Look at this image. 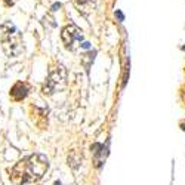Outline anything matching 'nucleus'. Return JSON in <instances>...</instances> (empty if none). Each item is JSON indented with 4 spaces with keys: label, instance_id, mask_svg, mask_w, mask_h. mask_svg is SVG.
Listing matches in <instances>:
<instances>
[{
    "label": "nucleus",
    "instance_id": "1",
    "mask_svg": "<svg viewBox=\"0 0 185 185\" xmlns=\"http://www.w3.org/2000/svg\"><path fill=\"white\" fill-rule=\"evenodd\" d=\"M49 169V160L43 154H31L25 158L19 160L11 169V181L16 185H25L37 182Z\"/></svg>",
    "mask_w": 185,
    "mask_h": 185
},
{
    "label": "nucleus",
    "instance_id": "2",
    "mask_svg": "<svg viewBox=\"0 0 185 185\" xmlns=\"http://www.w3.org/2000/svg\"><path fill=\"white\" fill-rule=\"evenodd\" d=\"M0 30H2V48H3L6 56L9 59L21 56L22 42H21V34L15 28V25L11 21H8L0 27Z\"/></svg>",
    "mask_w": 185,
    "mask_h": 185
},
{
    "label": "nucleus",
    "instance_id": "3",
    "mask_svg": "<svg viewBox=\"0 0 185 185\" xmlns=\"http://www.w3.org/2000/svg\"><path fill=\"white\" fill-rule=\"evenodd\" d=\"M65 83H67V71L62 65H58L49 73V77L43 86V94L52 95L56 90H61L65 86Z\"/></svg>",
    "mask_w": 185,
    "mask_h": 185
},
{
    "label": "nucleus",
    "instance_id": "4",
    "mask_svg": "<svg viewBox=\"0 0 185 185\" xmlns=\"http://www.w3.org/2000/svg\"><path fill=\"white\" fill-rule=\"evenodd\" d=\"M61 39L68 51H76V46H80L83 42V31L80 28H77L76 25L70 24V25L62 28Z\"/></svg>",
    "mask_w": 185,
    "mask_h": 185
},
{
    "label": "nucleus",
    "instance_id": "5",
    "mask_svg": "<svg viewBox=\"0 0 185 185\" xmlns=\"http://www.w3.org/2000/svg\"><path fill=\"white\" fill-rule=\"evenodd\" d=\"M28 92H30V86L25 83V82H16L12 89H11V96L13 101H22L27 95H28Z\"/></svg>",
    "mask_w": 185,
    "mask_h": 185
},
{
    "label": "nucleus",
    "instance_id": "6",
    "mask_svg": "<svg viewBox=\"0 0 185 185\" xmlns=\"http://www.w3.org/2000/svg\"><path fill=\"white\" fill-rule=\"evenodd\" d=\"M107 150H108V147H105L102 144H94V145H92V153H94V155H95V165H96V167H101L102 163L105 161Z\"/></svg>",
    "mask_w": 185,
    "mask_h": 185
},
{
    "label": "nucleus",
    "instance_id": "7",
    "mask_svg": "<svg viewBox=\"0 0 185 185\" xmlns=\"http://www.w3.org/2000/svg\"><path fill=\"white\" fill-rule=\"evenodd\" d=\"M74 5H76V8H77L80 12L89 13L92 9L95 8L96 0H74Z\"/></svg>",
    "mask_w": 185,
    "mask_h": 185
},
{
    "label": "nucleus",
    "instance_id": "8",
    "mask_svg": "<svg viewBox=\"0 0 185 185\" xmlns=\"http://www.w3.org/2000/svg\"><path fill=\"white\" fill-rule=\"evenodd\" d=\"M95 55H96L95 51H90V52H87V53H84V55L82 56V62H83V65H84V68H86V71H89L90 64L94 62V59H95Z\"/></svg>",
    "mask_w": 185,
    "mask_h": 185
},
{
    "label": "nucleus",
    "instance_id": "9",
    "mask_svg": "<svg viewBox=\"0 0 185 185\" xmlns=\"http://www.w3.org/2000/svg\"><path fill=\"white\" fill-rule=\"evenodd\" d=\"M115 18H119V21L123 22V21H125V15H123V12H122V11H115Z\"/></svg>",
    "mask_w": 185,
    "mask_h": 185
},
{
    "label": "nucleus",
    "instance_id": "10",
    "mask_svg": "<svg viewBox=\"0 0 185 185\" xmlns=\"http://www.w3.org/2000/svg\"><path fill=\"white\" fill-rule=\"evenodd\" d=\"M80 48H83V49H89V48H90V43H87V42H83V43L80 44Z\"/></svg>",
    "mask_w": 185,
    "mask_h": 185
},
{
    "label": "nucleus",
    "instance_id": "11",
    "mask_svg": "<svg viewBox=\"0 0 185 185\" xmlns=\"http://www.w3.org/2000/svg\"><path fill=\"white\" fill-rule=\"evenodd\" d=\"M3 2H5L6 6H12L13 5V0H3Z\"/></svg>",
    "mask_w": 185,
    "mask_h": 185
},
{
    "label": "nucleus",
    "instance_id": "12",
    "mask_svg": "<svg viewBox=\"0 0 185 185\" xmlns=\"http://www.w3.org/2000/svg\"><path fill=\"white\" fill-rule=\"evenodd\" d=\"M59 8H61V5H59V3H55V5H53V6H52V11H53V12H55V11H58V9H59Z\"/></svg>",
    "mask_w": 185,
    "mask_h": 185
},
{
    "label": "nucleus",
    "instance_id": "13",
    "mask_svg": "<svg viewBox=\"0 0 185 185\" xmlns=\"http://www.w3.org/2000/svg\"><path fill=\"white\" fill-rule=\"evenodd\" d=\"M181 129H182V130H185V122H182V123H181Z\"/></svg>",
    "mask_w": 185,
    "mask_h": 185
},
{
    "label": "nucleus",
    "instance_id": "14",
    "mask_svg": "<svg viewBox=\"0 0 185 185\" xmlns=\"http://www.w3.org/2000/svg\"><path fill=\"white\" fill-rule=\"evenodd\" d=\"M53 185H62V184H61L59 181H56V182H53Z\"/></svg>",
    "mask_w": 185,
    "mask_h": 185
},
{
    "label": "nucleus",
    "instance_id": "15",
    "mask_svg": "<svg viewBox=\"0 0 185 185\" xmlns=\"http://www.w3.org/2000/svg\"><path fill=\"white\" fill-rule=\"evenodd\" d=\"M181 49H182V51H185V46H182V48H181Z\"/></svg>",
    "mask_w": 185,
    "mask_h": 185
}]
</instances>
